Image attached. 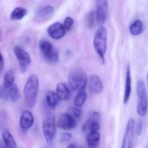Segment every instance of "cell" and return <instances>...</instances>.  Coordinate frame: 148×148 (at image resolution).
Returning a JSON list of instances; mask_svg holds the SVG:
<instances>
[{
    "label": "cell",
    "instance_id": "cell-27",
    "mask_svg": "<svg viewBox=\"0 0 148 148\" xmlns=\"http://www.w3.org/2000/svg\"><path fill=\"white\" fill-rule=\"evenodd\" d=\"M69 111H70V114H69L71 116H72L75 119L79 118L81 116V115H82V110L80 109V108H78V107H72L70 108V110H69Z\"/></svg>",
    "mask_w": 148,
    "mask_h": 148
},
{
    "label": "cell",
    "instance_id": "cell-30",
    "mask_svg": "<svg viewBox=\"0 0 148 148\" xmlns=\"http://www.w3.org/2000/svg\"><path fill=\"white\" fill-rule=\"evenodd\" d=\"M142 131H143V122L142 121H140L137 124V129H136V133H137V135H140L142 133Z\"/></svg>",
    "mask_w": 148,
    "mask_h": 148
},
{
    "label": "cell",
    "instance_id": "cell-5",
    "mask_svg": "<svg viewBox=\"0 0 148 148\" xmlns=\"http://www.w3.org/2000/svg\"><path fill=\"white\" fill-rule=\"evenodd\" d=\"M38 46L40 52L46 60L51 63H57L59 62V51L50 41L46 39H41L39 41Z\"/></svg>",
    "mask_w": 148,
    "mask_h": 148
},
{
    "label": "cell",
    "instance_id": "cell-32",
    "mask_svg": "<svg viewBox=\"0 0 148 148\" xmlns=\"http://www.w3.org/2000/svg\"><path fill=\"white\" fill-rule=\"evenodd\" d=\"M66 148H77V145L76 144H74V143H72V144L68 145Z\"/></svg>",
    "mask_w": 148,
    "mask_h": 148
},
{
    "label": "cell",
    "instance_id": "cell-4",
    "mask_svg": "<svg viewBox=\"0 0 148 148\" xmlns=\"http://www.w3.org/2000/svg\"><path fill=\"white\" fill-rule=\"evenodd\" d=\"M137 92L138 97L137 112L140 116H145L147 112L148 96L145 82L142 79H140L137 82Z\"/></svg>",
    "mask_w": 148,
    "mask_h": 148
},
{
    "label": "cell",
    "instance_id": "cell-1",
    "mask_svg": "<svg viewBox=\"0 0 148 148\" xmlns=\"http://www.w3.org/2000/svg\"><path fill=\"white\" fill-rule=\"evenodd\" d=\"M39 90V81L36 75H31L26 82L23 89L25 103L28 108L35 106Z\"/></svg>",
    "mask_w": 148,
    "mask_h": 148
},
{
    "label": "cell",
    "instance_id": "cell-7",
    "mask_svg": "<svg viewBox=\"0 0 148 148\" xmlns=\"http://www.w3.org/2000/svg\"><path fill=\"white\" fill-rule=\"evenodd\" d=\"M14 53L16 58L19 62L20 69L23 73L27 71V67L31 63V58L28 52L20 46H15L14 49Z\"/></svg>",
    "mask_w": 148,
    "mask_h": 148
},
{
    "label": "cell",
    "instance_id": "cell-10",
    "mask_svg": "<svg viewBox=\"0 0 148 148\" xmlns=\"http://www.w3.org/2000/svg\"><path fill=\"white\" fill-rule=\"evenodd\" d=\"M57 127L63 130H72L76 127L75 118L69 114H63L60 116L57 121Z\"/></svg>",
    "mask_w": 148,
    "mask_h": 148
},
{
    "label": "cell",
    "instance_id": "cell-9",
    "mask_svg": "<svg viewBox=\"0 0 148 148\" xmlns=\"http://www.w3.org/2000/svg\"><path fill=\"white\" fill-rule=\"evenodd\" d=\"M97 22L98 24L103 25L106 21L108 14V4L107 1H100L97 2L95 10Z\"/></svg>",
    "mask_w": 148,
    "mask_h": 148
},
{
    "label": "cell",
    "instance_id": "cell-17",
    "mask_svg": "<svg viewBox=\"0 0 148 148\" xmlns=\"http://www.w3.org/2000/svg\"><path fill=\"white\" fill-rule=\"evenodd\" d=\"M2 138L6 148H17L15 140L8 130H4L2 133Z\"/></svg>",
    "mask_w": 148,
    "mask_h": 148
},
{
    "label": "cell",
    "instance_id": "cell-36",
    "mask_svg": "<svg viewBox=\"0 0 148 148\" xmlns=\"http://www.w3.org/2000/svg\"><path fill=\"white\" fill-rule=\"evenodd\" d=\"M79 148H84V147H80Z\"/></svg>",
    "mask_w": 148,
    "mask_h": 148
},
{
    "label": "cell",
    "instance_id": "cell-11",
    "mask_svg": "<svg viewBox=\"0 0 148 148\" xmlns=\"http://www.w3.org/2000/svg\"><path fill=\"white\" fill-rule=\"evenodd\" d=\"M47 33L52 38L55 40H59L65 36L66 30L62 23L59 22H56L48 27Z\"/></svg>",
    "mask_w": 148,
    "mask_h": 148
},
{
    "label": "cell",
    "instance_id": "cell-25",
    "mask_svg": "<svg viewBox=\"0 0 148 148\" xmlns=\"http://www.w3.org/2000/svg\"><path fill=\"white\" fill-rule=\"evenodd\" d=\"M87 25L90 28H92L95 25V23L97 22L96 16H95V11H91L89 14L87 15L86 17Z\"/></svg>",
    "mask_w": 148,
    "mask_h": 148
},
{
    "label": "cell",
    "instance_id": "cell-28",
    "mask_svg": "<svg viewBox=\"0 0 148 148\" xmlns=\"http://www.w3.org/2000/svg\"><path fill=\"white\" fill-rule=\"evenodd\" d=\"M0 98L7 100L9 98V90L6 88L4 85L0 86Z\"/></svg>",
    "mask_w": 148,
    "mask_h": 148
},
{
    "label": "cell",
    "instance_id": "cell-22",
    "mask_svg": "<svg viewBox=\"0 0 148 148\" xmlns=\"http://www.w3.org/2000/svg\"><path fill=\"white\" fill-rule=\"evenodd\" d=\"M87 100V93L85 90L79 91L77 92L76 96H75V100H74V104L75 106L80 108L85 104V101Z\"/></svg>",
    "mask_w": 148,
    "mask_h": 148
},
{
    "label": "cell",
    "instance_id": "cell-3",
    "mask_svg": "<svg viewBox=\"0 0 148 148\" xmlns=\"http://www.w3.org/2000/svg\"><path fill=\"white\" fill-rule=\"evenodd\" d=\"M69 87L73 91L85 90L87 85V75L80 69H72L68 75Z\"/></svg>",
    "mask_w": 148,
    "mask_h": 148
},
{
    "label": "cell",
    "instance_id": "cell-34",
    "mask_svg": "<svg viewBox=\"0 0 148 148\" xmlns=\"http://www.w3.org/2000/svg\"><path fill=\"white\" fill-rule=\"evenodd\" d=\"M147 85H148V75H147Z\"/></svg>",
    "mask_w": 148,
    "mask_h": 148
},
{
    "label": "cell",
    "instance_id": "cell-2",
    "mask_svg": "<svg viewBox=\"0 0 148 148\" xmlns=\"http://www.w3.org/2000/svg\"><path fill=\"white\" fill-rule=\"evenodd\" d=\"M107 29L103 26L100 27L95 31L93 38V47L97 54L105 63V55L107 50Z\"/></svg>",
    "mask_w": 148,
    "mask_h": 148
},
{
    "label": "cell",
    "instance_id": "cell-31",
    "mask_svg": "<svg viewBox=\"0 0 148 148\" xmlns=\"http://www.w3.org/2000/svg\"><path fill=\"white\" fill-rule=\"evenodd\" d=\"M4 57H3L2 54H1V53L0 52V74H1L3 68H4Z\"/></svg>",
    "mask_w": 148,
    "mask_h": 148
},
{
    "label": "cell",
    "instance_id": "cell-8",
    "mask_svg": "<svg viewBox=\"0 0 148 148\" xmlns=\"http://www.w3.org/2000/svg\"><path fill=\"white\" fill-rule=\"evenodd\" d=\"M134 120L130 118L127 122L126 132L123 139L121 148H132L133 138H134Z\"/></svg>",
    "mask_w": 148,
    "mask_h": 148
},
{
    "label": "cell",
    "instance_id": "cell-14",
    "mask_svg": "<svg viewBox=\"0 0 148 148\" xmlns=\"http://www.w3.org/2000/svg\"><path fill=\"white\" fill-rule=\"evenodd\" d=\"M132 92V75L131 69H130V64H128L126 70V77H125V87H124V103L127 104L130 100V95Z\"/></svg>",
    "mask_w": 148,
    "mask_h": 148
},
{
    "label": "cell",
    "instance_id": "cell-21",
    "mask_svg": "<svg viewBox=\"0 0 148 148\" xmlns=\"http://www.w3.org/2000/svg\"><path fill=\"white\" fill-rule=\"evenodd\" d=\"M27 14V10L24 7H16L12 12L10 14V19L14 21H17L20 20Z\"/></svg>",
    "mask_w": 148,
    "mask_h": 148
},
{
    "label": "cell",
    "instance_id": "cell-18",
    "mask_svg": "<svg viewBox=\"0 0 148 148\" xmlns=\"http://www.w3.org/2000/svg\"><path fill=\"white\" fill-rule=\"evenodd\" d=\"M101 135L99 132H90L87 137V144L89 148H97L100 144Z\"/></svg>",
    "mask_w": 148,
    "mask_h": 148
},
{
    "label": "cell",
    "instance_id": "cell-33",
    "mask_svg": "<svg viewBox=\"0 0 148 148\" xmlns=\"http://www.w3.org/2000/svg\"><path fill=\"white\" fill-rule=\"evenodd\" d=\"M0 148H6V147L4 145H3L0 144Z\"/></svg>",
    "mask_w": 148,
    "mask_h": 148
},
{
    "label": "cell",
    "instance_id": "cell-19",
    "mask_svg": "<svg viewBox=\"0 0 148 148\" xmlns=\"http://www.w3.org/2000/svg\"><path fill=\"white\" fill-rule=\"evenodd\" d=\"M46 101L48 106H49L51 109H55L56 106L59 103V99L58 98L57 95H56V92L50 90L48 91L47 93H46Z\"/></svg>",
    "mask_w": 148,
    "mask_h": 148
},
{
    "label": "cell",
    "instance_id": "cell-24",
    "mask_svg": "<svg viewBox=\"0 0 148 148\" xmlns=\"http://www.w3.org/2000/svg\"><path fill=\"white\" fill-rule=\"evenodd\" d=\"M9 90V98L12 102H16L20 98V92H19L18 88L15 84H13Z\"/></svg>",
    "mask_w": 148,
    "mask_h": 148
},
{
    "label": "cell",
    "instance_id": "cell-12",
    "mask_svg": "<svg viewBox=\"0 0 148 148\" xmlns=\"http://www.w3.org/2000/svg\"><path fill=\"white\" fill-rule=\"evenodd\" d=\"M56 94L59 101H68L72 96V89L66 83L60 82L56 85Z\"/></svg>",
    "mask_w": 148,
    "mask_h": 148
},
{
    "label": "cell",
    "instance_id": "cell-35",
    "mask_svg": "<svg viewBox=\"0 0 148 148\" xmlns=\"http://www.w3.org/2000/svg\"><path fill=\"white\" fill-rule=\"evenodd\" d=\"M146 148H148V144L147 145V146H146Z\"/></svg>",
    "mask_w": 148,
    "mask_h": 148
},
{
    "label": "cell",
    "instance_id": "cell-13",
    "mask_svg": "<svg viewBox=\"0 0 148 148\" xmlns=\"http://www.w3.org/2000/svg\"><path fill=\"white\" fill-rule=\"evenodd\" d=\"M34 124V116L30 111H24L20 116V128L23 131H27Z\"/></svg>",
    "mask_w": 148,
    "mask_h": 148
},
{
    "label": "cell",
    "instance_id": "cell-15",
    "mask_svg": "<svg viewBox=\"0 0 148 148\" xmlns=\"http://www.w3.org/2000/svg\"><path fill=\"white\" fill-rule=\"evenodd\" d=\"M90 90L91 92L95 94L101 93L103 89L102 81L99 77L96 75H92L89 77Z\"/></svg>",
    "mask_w": 148,
    "mask_h": 148
},
{
    "label": "cell",
    "instance_id": "cell-26",
    "mask_svg": "<svg viewBox=\"0 0 148 148\" xmlns=\"http://www.w3.org/2000/svg\"><path fill=\"white\" fill-rule=\"evenodd\" d=\"M74 24V20L71 17H66L64 21L63 26L66 31H69Z\"/></svg>",
    "mask_w": 148,
    "mask_h": 148
},
{
    "label": "cell",
    "instance_id": "cell-6",
    "mask_svg": "<svg viewBox=\"0 0 148 148\" xmlns=\"http://www.w3.org/2000/svg\"><path fill=\"white\" fill-rule=\"evenodd\" d=\"M43 137L48 144H52L56 135V119L53 116H50L44 120L42 126Z\"/></svg>",
    "mask_w": 148,
    "mask_h": 148
},
{
    "label": "cell",
    "instance_id": "cell-16",
    "mask_svg": "<svg viewBox=\"0 0 148 148\" xmlns=\"http://www.w3.org/2000/svg\"><path fill=\"white\" fill-rule=\"evenodd\" d=\"M54 12V7L51 5H46L40 7L36 10L35 17L36 19H43L48 17Z\"/></svg>",
    "mask_w": 148,
    "mask_h": 148
},
{
    "label": "cell",
    "instance_id": "cell-29",
    "mask_svg": "<svg viewBox=\"0 0 148 148\" xmlns=\"http://www.w3.org/2000/svg\"><path fill=\"white\" fill-rule=\"evenodd\" d=\"M72 134H70V133H64L61 135L60 137V142L62 143H67L69 142V140L72 139Z\"/></svg>",
    "mask_w": 148,
    "mask_h": 148
},
{
    "label": "cell",
    "instance_id": "cell-20",
    "mask_svg": "<svg viewBox=\"0 0 148 148\" xmlns=\"http://www.w3.org/2000/svg\"><path fill=\"white\" fill-rule=\"evenodd\" d=\"M144 30L143 23L140 20H136L130 25V32L133 36H137Z\"/></svg>",
    "mask_w": 148,
    "mask_h": 148
},
{
    "label": "cell",
    "instance_id": "cell-23",
    "mask_svg": "<svg viewBox=\"0 0 148 148\" xmlns=\"http://www.w3.org/2000/svg\"><path fill=\"white\" fill-rule=\"evenodd\" d=\"M14 74L12 70H9L6 72L4 77V85L6 88H10L14 84Z\"/></svg>",
    "mask_w": 148,
    "mask_h": 148
}]
</instances>
